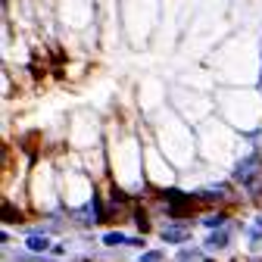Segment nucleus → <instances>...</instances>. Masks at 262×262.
I'll use <instances>...</instances> for the list:
<instances>
[{
	"mask_svg": "<svg viewBox=\"0 0 262 262\" xmlns=\"http://www.w3.org/2000/svg\"><path fill=\"white\" fill-rule=\"evenodd\" d=\"M162 259H166V253H162V250H150V253L141 256V262H162Z\"/></svg>",
	"mask_w": 262,
	"mask_h": 262,
	"instance_id": "nucleus-8",
	"label": "nucleus"
},
{
	"mask_svg": "<svg viewBox=\"0 0 262 262\" xmlns=\"http://www.w3.org/2000/svg\"><path fill=\"white\" fill-rule=\"evenodd\" d=\"M103 247H131V237L125 234V231H110V234H103Z\"/></svg>",
	"mask_w": 262,
	"mask_h": 262,
	"instance_id": "nucleus-5",
	"label": "nucleus"
},
{
	"mask_svg": "<svg viewBox=\"0 0 262 262\" xmlns=\"http://www.w3.org/2000/svg\"><path fill=\"white\" fill-rule=\"evenodd\" d=\"M206 228H209V231H219V228H225V222H228V215L225 212H209L206 219H200Z\"/></svg>",
	"mask_w": 262,
	"mask_h": 262,
	"instance_id": "nucleus-6",
	"label": "nucleus"
},
{
	"mask_svg": "<svg viewBox=\"0 0 262 262\" xmlns=\"http://www.w3.org/2000/svg\"><path fill=\"white\" fill-rule=\"evenodd\" d=\"M200 259H203V253H200V250H193V247L178 250V262H200Z\"/></svg>",
	"mask_w": 262,
	"mask_h": 262,
	"instance_id": "nucleus-7",
	"label": "nucleus"
},
{
	"mask_svg": "<svg viewBox=\"0 0 262 262\" xmlns=\"http://www.w3.org/2000/svg\"><path fill=\"white\" fill-rule=\"evenodd\" d=\"M25 250H28L31 256H41V253L53 250V244H50V237H47V234H28V241H25Z\"/></svg>",
	"mask_w": 262,
	"mask_h": 262,
	"instance_id": "nucleus-4",
	"label": "nucleus"
},
{
	"mask_svg": "<svg viewBox=\"0 0 262 262\" xmlns=\"http://www.w3.org/2000/svg\"><path fill=\"white\" fill-rule=\"evenodd\" d=\"M234 181L244 184L253 196H262V156L259 153H250L247 159L237 162L234 169Z\"/></svg>",
	"mask_w": 262,
	"mask_h": 262,
	"instance_id": "nucleus-1",
	"label": "nucleus"
},
{
	"mask_svg": "<svg viewBox=\"0 0 262 262\" xmlns=\"http://www.w3.org/2000/svg\"><path fill=\"white\" fill-rule=\"evenodd\" d=\"M190 225H181V222H175V225H166V228H159V237L166 241V244H184V241H190Z\"/></svg>",
	"mask_w": 262,
	"mask_h": 262,
	"instance_id": "nucleus-2",
	"label": "nucleus"
},
{
	"mask_svg": "<svg viewBox=\"0 0 262 262\" xmlns=\"http://www.w3.org/2000/svg\"><path fill=\"white\" fill-rule=\"evenodd\" d=\"M231 247V228H219V231H209L206 237V250L209 253H222Z\"/></svg>",
	"mask_w": 262,
	"mask_h": 262,
	"instance_id": "nucleus-3",
	"label": "nucleus"
}]
</instances>
